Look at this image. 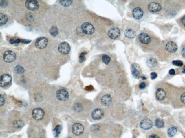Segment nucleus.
<instances>
[{
  "label": "nucleus",
  "mask_w": 185,
  "mask_h": 138,
  "mask_svg": "<svg viewBox=\"0 0 185 138\" xmlns=\"http://www.w3.org/2000/svg\"><path fill=\"white\" fill-rule=\"evenodd\" d=\"M136 41L144 52L156 51L161 46V39L153 32L144 29L140 32L137 37Z\"/></svg>",
  "instance_id": "f257e3e1"
},
{
  "label": "nucleus",
  "mask_w": 185,
  "mask_h": 138,
  "mask_svg": "<svg viewBox=\"0 0 185 138\" xmlns=\"http://www.w3.org/2000/svg\"><path fill=\"white\" fill-rule=\"evenodd\" d=\"M177 43L172 40H166L162 43L157 52L159 59L161 61H168L173 58L178 50Z\"/></svg>",
  "instance_id": "f03ea898"
},
{
  "label": "nucleus",
  "mask_w": 185,
  "mask_h": 138,
  "mask_svg": "<svg viewBox=\"0 0 185 138\" xmlns=\"http://www.w3.org/2000/svg\"><path fill=\"white\" fill-rule=\"evenodd\" d=\"M166 1L164 5V10L167 15L170 16H174L181 9L180 4H178V1Z\"/></svg>",
  "instance_id": "7ed1b4c3"
},
{
  "label": "nucleus",
  "mask_w": 185,
  "mask_h": 138,
  "mask_svg": "<svg viewBox=\"0 0 185 138\" xmlns=\"http://www.w3.org/2000/svg\"><path fill=\"white\" fill-rule=\"evenodd\" d=\"M161 86V87L157 88L156 92V98L158 101H166V99H168V95L169 94L168 91V86L167 87Z\"/></svg>",
  "instance_id": "20e7f679"
},
{
  "label": "nucleus",
  "mask_w": 185,
  "mask_h": 138,
  "mask_svg": "<svg viewBox=\"0 0 185 138\" xmlns=\"http://www.w3.org/2000/svg\"><path fill=\"white\" fill-rule=\"evenodd\" d=\"M131 71L132 76L136 79H139L142 77V71L138 63H132L131 65Z\"/></svg>",
  "instance_id": "39448f33"
},
{
  "label": "nucleus",
  "mask_w": 185,
  "mask_h": 138,
  "mask_svg": "<svg viewBox=\"0 0 185 138\" xmlns=\"http://www.w3.org/2000/svg\"><path fill=\"white\" fill-rule=\"evenodd\" d=\"M80 29L82 33L85 35H92L95 31L94 26L90 22L84 23L81 25Z\"/></svg>",
  "instance_id": "423d86ee"
},
{
  "label": "nucleus",
  "mask_w": 185,
  "mask_h": 138,
  "mask_svg": "<svg viewBox=\"0 0 185 138\" xmlns=\"http://www.w3.org/2000/svg\"><path fill=\"white\" fill-rule=\"evenodd\" d=\"M147 9L150 12L157 13L162 10V5L160 2L153 1L148 4Z\"/></svg>",
  "instance_id": "0eeeda50"
},
{
  "label": "nucleus",
  "mask_w": 185,
  "mask_h": 138,
  "mask_svg": "<svg viewBox=\"0 0 185 138\" xmlns=\"http://www.w3.org/2000/svg\"><path fill=\"white\" fill-rule=\"evenodd\" d=\"M132 16L136 20H141L143 18L145 14L144 9L140 7H136L133 9L132 12Z\"/></svg>",
  "instance_id": "6e6552de"
},
{
  "label": "nucleus",
  "mask_w": 185,
  "mask_h": 138,
  "mask_svg": "<svg viewBox=\"0 0 185 138\" xmlns=\"http://www.w3.org/2000/svg\"><path fill=\"white\" fill-rule=\"evenodd\" d=\"M58 49L60 53L62 54L66 55L70 52L71 47L69 44L67 42H62L60 44Z\"/></svg>",
  "instance_id": "1a4fd4ad"
},
{
  "label": "nucleus",
  "mask_w": 185,
  "mask_h": 138,
  "mask_svg": "<svg viewBox=\"0 0 185 138\" xmlns=\"http://www.w3.org/2000/svg\"><path fill=\"white\" fill-rule=\"evenodd\" d=\"M16 55L14 52L10 50L7 51L3 55V59L4 61L7 63H11L16 60Z\"/></svg>",
  "instance_id": "9d476101"
},
{
  "label": "nucleus",
  "mask_w": 185,
  "mask_h": 138,
  "mask_svg": "<svg viewBox=\"0 0 185 138\" xmlns=\"http://www.w3.org/2000/svg\"><path fill=\"white\" fill-rule=\"evenodd\" d=\"M48 44V39L45 37H41L37 39L35 43V46L37 48L43 49L47 46Z\"/></svg>",
  "instance_id": "9b49d317"
},
{
  "label": "nucleus",
  "mask_w": 185,
  "mask_h": 138,
  "mask_svg": "<svg viewBox=\"0 0 185 138\" xmlns=\"http://www.w3.org/2000/svg\"><path fill=\"white\" fill-rule=\"evenodd\" d=\"M44 111L43 109L40 108L34 109L32 113L33 117L37 120H42L44 117Z\"/></svg>",
  "instance_id": "f8f14e48"
},
{
  "label": "nucleus",
  "mask_w": 185,
  "mask_h": 138,
  "mask_svg": "<svg viewBox=\"0 0 185 138\" xmlns=\"http://www.w3.org/2000/svg\"><path fill=\"white\" fill-rule=\"evenodd\" d=\"M107 35L111 39L113 40L117 39L120 35V30L117 27H113L109 30Z\"/></svg>",
  "instance_id": "ddd939ff"
},
{
  "label": "nucleus",
  "mask_w": 185,
  "mask_h": 138,
  "mask_svg": "<svg viewBox=\"0 0 185 138\" xmlns=\"http://www.w3.org/2000/svg\"><path fill=\"white\" fill-rule=\"evenodd\" d=\"M57 98L59 101H65L68 99L69 94L68 91L65 89H60L57 91L56 93Z\"/></svg>",
  "instance_id": "4468645a"
},
{
  "label": "nucleus",
  "mask_w": 185,
  "mask_h": 138,
  "mask_svg": "<svg viewBox=\"0 0 185 138\" xmlns=\"http://www.w3.org/2000/svg\"><path fill=\"white\" fill-rule=\"evenodd\" d=\"M12 77L8 74L1 75V86L3 88L7 87L11 82Z\"/></svg>",
  "instance_id": "2eb2a0df"
},
{
  "label": "nucleus",
  "mask_w": 185,
  "mask_h": 138,
  "mask_svg": "<svg viewBox=\"0 0 185 138\" xmlns=\"http://www.w3.org/2000/svg\"><path fill=\"white\" fill-rule=\"evenodd\" d=\"M25 6L28 9L31 11H36L38 9L39 5L38 1L33 0H28L26 1Z\"/></svg>",
  "instance_id": "dca6fc26"
},
{
  "label": "nucleus",
  "mask_w": 185,
  "mask_h": 138,
  "mask_svg": "<svg viewBox=\"0 0 185 138\" xmlns=\"http://www.w3.org/2000/svg\"><path fill=\"white\" fill-rule=\"evenodd\" d=\"M72 131L73 133L75 135L79 136L83 133V126L79 123H75L72 126Z\"/></svg>",
  "instance_id": "f3484780"
},
{
  "label": "nucleus",
  "mask_w": 185,
  "mask_h": 138,
  "mask_svg": "<svg viewBox=\"0 0 185 138\" xmlns=\"http://www.w3.org/2000/svg\"><path fill=\"white\" fill-rule=\"evenodd\" d=\"M124 34L125 37L128 39H133L136 37L137 31L134 27H128L125 30Z\"/></svg>",
  "instance_id": "a211bd4d"
},
{
  "label": "nucleus",
  "mask_w": 185,
  "mask_h": 138,
  "mask_svg": "<svg viewBox=\"0 0 185 138\" xmlns=\"http://www.w3.org/2000/svg\"><path fill=\"white\" fill-rule=\"evenodd\" d=\"M153 126V123L149 119L146 118L141 120L140 123V127L145 130L151 129Z\"/></svg>",
  "instance_id": "6ab92c4d"
},
{
  "label": "nucleus",
  "mask_w": 185,
  "mask_h": 138,
  "mask_svg": "<svg viewBox=\"0 0 185 138\" xmlns=\"http://www.w3.org/2000/svg\"><path fill=\"white\" fill-rule=\"evenodd\" d=\"M104 116V112L101 109H96L92 112L91 116L92 118L95 120H98L102 118Z\"/></svg>",
  "instance_id": "aec40b11"
},
{
  "label": "nucleus",
  "mask_w": 185,
  "mask_h": 138,
  "mask_svg": "<svg viewBox=\"0 0 185 138\" xmlns=\"http://www.w3.org/2000/svg\"><path fill=\"white\" fill-rule=\"evenodd\" d=\"M146 64L150 68L154 69L158 66V63L155 58L149 57L147 59Z\"/></svg>",
  "instance_id": "412c9836"
},
{
  "label": "nucleus",
  "mask_w": 185,
  "mask_h": 138,
  "mask_svg": "<svg viewBox=\"0 0 185 138\" xmlns=\"http://www.w3.org/2000/svg\"><path fill=\"white\" fill-rule=\"evenodd\" d=\"M112 99L111 96L108 94H106L102 97L101 102L103 105L107 106L110 105L112 102Z\"/></svg>",
  "instance_id": "4be33fe9"
},
{
  "label": "nucleus",
  "mask_w": 185,
  "mask_h": 138,
  "mask_svg": "<svg viewBox=\"0 0 185 138\" xmlns=\"http://www.w3.org/2000/svg\"><path fill=\"white\" fill-rule=\"evenodd\" d=\"M177 132V128L175 126L170 127L167 131V134L170 137H172L175 135Z\"/></svg>",
  "instance_id": "5701e85b"
},
{
  "label": "nucleus",
  "mask_w": 185,
  "mask_h": 138,
  "mask_svg": "<svg viewBox=\"0 0 185 138\" xmlns=\"http://www.w3.org/2000/svg\"><path fill=\"white\" fill-rule=\"evenodd\" d=\"M8 18L6 14L1 13L0 14V25L1 26L4 25L8 21Z\"/></svg>",
  "instance_id": "b1692460"
},
{
  "label": "nucleus",
  "mask_w": 185,
  "mask_h": 138,
  "mask_svg": "<svg viewBox=\"0 0 185 138\" xmlns=\"http://www.w3.org/2000/svg\"><path fill=\"white\" fill-rule=\"evenodd\" d=\"M62 130V127L60 125H58L56 126L55 128L54 129L53 131V134L55 137L57 138L59 136V135L61 133Z\"/></svg>",
  "instance_id": "393cba45"
},
{
  "label": "nucleus",
  "mask_w": 185,
  "mask_h": 138,
  "mask_svg": "<svg viewBox=\"0 0 185 138\" xmlns=\"http://www.w3.org/2000/svg\"><path fill=\"white\" fill-rule=\"evenodd\" d=\"M179 25L185 31V14L178 20Z\"/></svg>",
  "instance_id": "a878e982"
},
{
  "label": "nucleus",
  "mask_w": 185,
  "mask_h": 138,
  "mask_svg": "<svg viewBox=\"0 0 185 138\" xmlns=\"http://www.w3.org/2000/svg\"><path fill=\"white\" fill-rule=\"evenodd\" d=\"M14 70H15L16 72L19 75L22 74L25 72L24 68L20 65H17L16 67L14 68Z\"/></svg>",
  "instance_id": "bb28decb"
},
{
  "label": "nucleus",
  "mask_w": 185,
  "mask_h": 138,
  "mask_svg": "<svg viewBox=\"0 0 185 138\" xmlns=\"http://www.w3.org/2000/svg\"><path fill=\"white\" fill-rule=\"evenodd\" d=\"M155 124L156 126L158 128H162L164 127V123L163 120L160 119H157L155 120Z\"/></svg>",
  "instance_id": "cd10ccee"
},
{
  "label": "nucleus",
  "mask_w": 185,
  "mask_h": 138,
  "mask_svg": "<svg viewBox=\"0 0 185 138\" xmlns=\"http://www.w3.org/2000/svg\"><path fill=\"white\" fill-rule=\"evenodd\" d=\"M102 61L105 65H108L110 63L111 58L110 56H108L107 55L104 54L102 57Z\"/></svg>",
  "instance_id": "c85d7f7f"
},
{
  "label": "nucleus",
  "mask_w": 185,
  "mask_h": 138,
  "mask_svg": "<svg viewBox=\"0 0 185 138\" xmlns=\"http://www.w3.org/2000/svg\"><path fill=\"white\" fill-rule=\"evenodd\" d=\"M50 33L52 36H56L58 34V29L57 27L55 26L52 27L50 31Z\"/></svg>",
  "instance_id": "c756f323"
},
{
  "label": "nucleus",
  "mask_w": 185,
  "mask_h": 138,
  "mask_svg": "<svg viewBox=\"0 0 185 138\" xmlns=\"http://www.w3.org/2000/svg\"><path fill=\"white\" fill-rule=\"evenodd\" d=\"M23 122L21 120H16L13 123V125L16 128H19L23 127Z\"/></svg>",
  "instance_id": "7c9ffc66"
},
{
  "label": "nucleus",
  "mask_w": 185,
  "mask_h": 138,
  "mask_svg": "<svg viewBox=\"0 0 185 138\" xmlns=\"http://www.w3.org/2000/svg\"><path fill=\"white\" fill-rule=\"evenodd\" d=\"M73 1H60V3L61 5L63 7H68L71 5Z\"/></svg>",
  "instance_id": "2f4dec72"
},
{
  "label": "nucleus",
  "mask_w": 185,
  "mask_h": 138,
  "mask_svg": "<svg viewBox=\"0 0 185 138\" xmlns=\"http://www.w3.org/2000/svg\"><path fill=\"white\" fill-rule=\"evenodd\" d=\"M172 63L173 65L176 66L182 67L183 65V62L180 60H173Z\"/></svg>",
  "instance_id": "473e14b6"
},
{
  "label": "nucleus",
  "mask_w": 185,
  "mask_h": 138,
  "mask_svg": "<svg viewBox=\"0 0 185 138\" xmlns=\"http://www.w3.org/2000/svg\"><path fill=\"white\" fill-rule=\"evenodd\" d=\"M87 54V52H83L80 55L79 58V62L80 63H83L85 61L86 58L85 56Z\"/></svg>",
  "instance_id": "72a5a7b5"
},
{
  "label": "nucleus",
  "mask_w": 185,
  "mask_h": 138,
  "mask_svg": "<svg viewBox=\"0 0 185 138\" xmlns=\"http://www.w3.org/2000/svg\"><path fill=\"white\" fill-rule=\"evenodd\" d=\"M180 101L182 104L185 105V90L180 94Z\"/></svg>",
  "instance_id": "f704fd0d"
},
{
  "label": "nucleus",
  "mask_w": 185,
  "mask_h": 138,
  "mask_svg": "<svg viewBox=\"0 0 185 138\" xmlns=\"http://www.w3.org/2000/svg\"><path fill=\"white\" fill-rule=\"evenodd\" d=\"M180 54H181L182 57L185 59V42L181 46V49H180Z\"/></svg>",
  "instance_id": "c9c22d12"
},
{
  "label": "nucleus",
  "mask_w": 185,
  "mask_h": 138,
  "mask_svg": "<svg viewBox=\"0 0 185 138\" xmlns=\"http://www.w3.org/2000/svg\"><path fill=\"white\" fill-rule=\"evenodd\" d=\"M74 107L76 111L78 112L80 111L82 109V106L79 104H76Z\"/></svg>",
  "instance_id": "e433bc0d"
},
{
  "label": "nucleus",
  "mask_w": 185,
  "mask_h": 138,
  "mask_svg": "<svg viewBox=\"0 0 185 138\" xmlns=\"http://www.w3.org/2000/svg\"><path fill=\"white\" fill-rule=\"evenodd\" d=\"M150 76H151V78L152 80H154L156 79L158 77V75L155 72H151V74H150Z\"/></svg>",
  "instance_id": "4c0bfd02"
},
{
  "label": "nucleus",
  "mask_w": 185,
  "mask_h": 138,
  "mask_svg": "<svg viewBox=\"0 0 185 138\" xmlns=\"http://www.w3.org/2000/svg\"><path fill=\"white\" fill-rule=\"evenodd\" d=\"M4 103H5V99H4V97L1 95V97H0V106L1 107H2L4 105Z\"/></svg>",
  "instance_id": "58836bf2"
},
{
  "label": "nucleus",
  "mask_w": 185,
  "mask_h": 138,
  "mask_svg": "<svg viewBox=\"0 0 185 138\" xmlns=\"http://www.w3.org/2000/svg\"><path fill=\"white\" fill-rule=\"evenodd\" d=\"M139 88L140 89H144L146 87V84L144 82H142L140 84Z\"/></svg>",
  "instance_id": "ea45409f"
},
{
  "label": "nucleus",
  "mask_w": 185,
  "mask_h": 138,
  "mask_svg": "<svg viewBox=\"0 0 185 138\" xmlns=\"http://www.w3.org/2000/svg\"><path fill=\"white\" fill-rule=\"evenodd\" d=\"M169 73L170 75H174L175 74V70L174 69H171L169 71Z\"/></svg>",
  "instance_id": "a19ab883"
},
{
  "label": "nucleus",
  "mask_w": 185,
  "mask_h": 138,
  "mask_svg": "<svg viewBox=\"0 0 185 138\" xmlns=\"http://www.w3.org/2000/svg\"><path fill=\"white\" fill-rule=\"evenodd\" d=\"M149 138H160L159 136L158 135L155 134H153L151 135V136H150Z\"/></svg>",
  "instance_id": "79ce46f5"
},
{
  "label": "nucleus",
  "mask_w": 185,
  "mask_h": 138,
  "mask_svg": "<svg viewBox=\"0 0 185 138\" xmlns=\"http://www.w3.org/2000/svg\"><path fill=\"white\" fill-rule=\"evenodd\" d=\"M31 41L27 40H21V42L22 43L24 44H28L30 43Z\"/></svg>",
  "instance_id": "37998d69"
},
{
  "label": "nucleus",
  "mask_w": 185,
  "mask_h": 138,
  "mask_svg": "<svg viewBox=\"0 0 185 138\" xmlns=\"http://www.w3.org/2000/svg\"><path fill=\"white\" fill-rule=\"evenodd\" d=\"M10 42L12 44H13L15 43V40L13 39H11L10 40Z\"/></svg>",
  "instance_id": "c03bdc74"
},
{
  "label": "nucleus",
  "mask_w": 185,
  "mask_h": 138,
  "mask_svg": "<svg viewBox=\"0 0 185 138\" xmlns=\"http://www.w3.org/2000/svg\"><path fill=\"white\" fill-rule=\"evenodd\" d=\"M21 42V39H17L15 40V44H19Z\"/></svg>",
  "instance_id": "a18cd8bd"
},
{
  "label": "nucleus",
  "mask_w": 185,
  "mask_h": 138,
  "mask_svg": "<svg viewBox=\"0 0 185 138\" xmlns=\"http://www.w3.org/2000/svg\"><path fill=\"white\" fill-rule=\"evenodd\" d=\"M182 72L183 74H185V66L183 67V70L182 71Z\"/></svg>",
  "instance_id": "49530a36"
},
{
  "label": "nucleus",
  "mask_w": 185,
  "mask_h": 138,
  "mask_svg": "<svg viewBox=\"0 0 185 138\" xmlns=\"http://www.w3.org/2000/svg\"><path fill=\"white\" fill-rule=\"evenodd\" d=\"M141 78H142V79L144 80H145L146 79V77L145 76H142V77Z\"/></svg>",
  "instance_id": "de8ad7c7"
},
{
  "label": "nucleus",
  "mask_w": 185,
  "mask_h": 138,
  "mask_svg": "<svg viewBox=\"0 0 185 138\" xmlns=\"http://www.w3.org/2000/svg\"><path fill=\"white\" fill-rule=\"evenodd\" d=\"M133 138H135V137H133Z\"/></svg>",
  "instance_id": "09e8293b"
},
{
  "label": "nucleus",
  "mask_w": 185,
  "mask_h": 138,
  "mask_svg": "<svg viewBox=\"0 0 185 138\" xmlns=\"http://www.w3.org/2000/svg\"></svg>",
  "instance_id": "8fccbe9b"
}]
</instances>
